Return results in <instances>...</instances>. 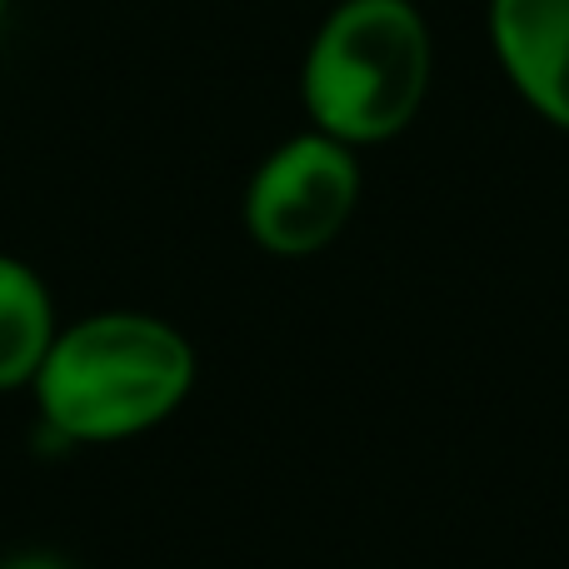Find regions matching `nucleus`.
I'll return each mask as SVG.
<instances>
[{
  "label": "nucleus",
  "mask_w": 569,
  "mask_h": 569,
  "mask_svg": "<svg viewBox=\"0 0 569 569\" xmlns=\"http://www.w3.org/2000/svg\"><path fill=\"white\" fill-rule=\"evenodd\" d=\"M485 26L515 96L569 136V0H490Z\"/></svg>",
  "instance_id": "nucleus-4"
},
{
  "label": "nucleus",
  "mask_w": 569,
  "mask_h": 569,
  "mask_svg": "<svg viewBox=\"0 0 569 569\" xmlns=\"http://www.w3.org/2000/svg\"><path fill=\"white\" fill-rule=\"evenodd\" d=\"M196 385V350L170 320L100 310L60 325L30 395L40 425L66 445H116L166 425Z\"/></svg>",
  "instance_id": "nucleus-1"
},
{
  "label": "nucleus",
  "mask_w": 569,
  "mask_h": 569,
  "mask_svg": "<svg viewBox=\"0 0 569 569\" xmlns=\"http://www.w3.org/2000/svg\"><path fill=\"white\" fill-rule=\"evenodd\" d=\"M435 40L415 0H330L300 60L310 130L370 150L410 130L430 96Z\"/></svg>",
  "instance_id": "nucleus-2"
},
{
  "label": "nucleus",
  "mask_w": 569,
  "mask_h": 569,
  "mask_svg": "<svg viewBox=\"0 0 569 569\" xmlns=\"http://www.w3.org/2000/svg\"><path fill=\"white\" fill-rule=\"evenodd\" d=\"M50 284L16 256H0V390H26L56 340Z\"/></svg>",
  "instance_id": "nucleus-5"
},
{
  "label": "nucleus",
  "mask_w": 569,
  "mask_h": 569,
  "mask_svg": "<svg viewBox=\"0 0 569 569\" xmlns=\"http://www.w3.org/2000/svg\"><path fill=\"white\" fill-rule=\"evenodd\" d=\"M360 186V150L340 146L320 130H300V136L280 140L250 176L246 206H240L246 230L266 256H320L350 226Z\"/></svg>",
  "instance_id": "nucleus-3"
},
{
  "label": "nucleus",
  "mask_w": 569,
  "mask_h": 569,
  "mask_svg": "<svg viewBox=\"0 0 569 569\" xmlns=\"http://www.w3.org/2000/svg\"><path fill=\"white\" fill-rule=\"evenodd\" d=\"M0 20H6V0H0Z\"/></svg>",
  "instance_id": "nucleus-7"
},
{
  "label": "nucleus",
  "mask_w": 569,
  "mask_h": 569,
  "mask_svg": "<svg viewBox=\"0 0 569 569\" xmlns=\"http://www.w3.org/2000/svg\"><path fill=\"white\" fill-rule=\"evenodd\" d=\"M0 569H70V565L50 550H20V555H6Z\"/></svg>",
  "instance_id": "nucleus-6"
}]
</instances>
